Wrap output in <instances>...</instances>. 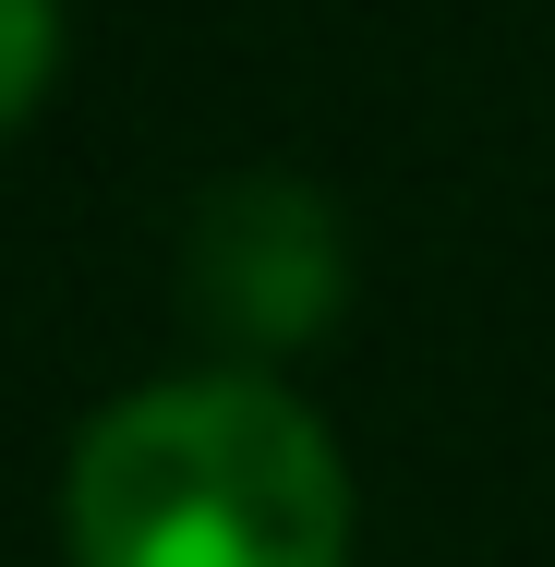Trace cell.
Here are the masks:
<instances>
[{
    "mask_svg": "<svg viewBox=\"0 0 555 567\" xmlns=\"http://www.w3.org/2000/svg\"><path fill=\"white\" fill-rule=\"evenodd\" d=\"M73 567H350V471L266 374H169L85 423Z\"/></svg>",
    "mask_w": 555,
    "mask_h": 567,
    "instance_id": "1",
    "label": "cell"
},
{
    "mask_svg": "<svg viewBox=\"0 0 555 567\" xmlns=\"http://www.w3.org/2000/svg\"><path fill=\"white\" fill-rule=\"evenodd\" d=\"M182 302L218 327L229 350H302L338 327L350 302V241H338V206L290 169H229L218 194L194 206V241H182Z\"/></svg>",
    "mask_w": 555,
    "mask_h": 567,
    "instance_id": "2",
    "label": "cell"
},
{
    "mask_svg": "<svg viewBox=\"0 0 555 567\" xmlns=\"http://www.w3.org/2000/svg\"><path fill=\"white\" fill-rule=\"evenodd\" d=\"M61 73V0H0V133L49 97Z\"/></svg>",
    "mask_w": 555,
    "mask_h": 567,
    "instance_id": "3",
    "label": "cell"
}]
</instances>
